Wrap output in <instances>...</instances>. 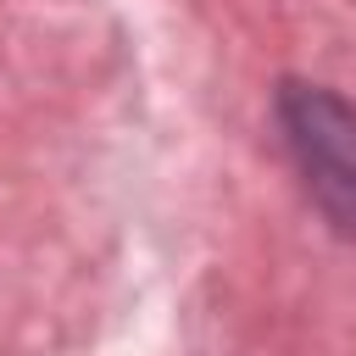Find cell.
Returning a JSON list of instances; mask_svg holds the SVG:
<instances>
[{"instance_id": "6da1fadb", "label": "cell", "mask_w": 356, "mask_h": 356, "mask_svg": "<svg viewBox=\"0 0 356 356\" xmlns=\"http://www.w3.org/2000/svg\"><path fill=\"white\" fill-rule=\"evenodd\" d=\"M278 117H284L289 150L306 172V189L345 234H356V111L328 89L284 83Z\"/></svg>"}]
</instances>
